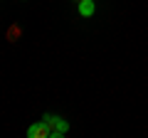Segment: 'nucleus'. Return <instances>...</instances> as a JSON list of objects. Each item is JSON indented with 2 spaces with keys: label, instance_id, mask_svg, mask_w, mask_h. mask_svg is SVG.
Listing matches in <instances>:
<instances>
[{
  "label": "nucleus",
  "instance_id": "nucleus-2",
  "mask_svg": "<svg viewBox=\"0 0 148 138\" xmlns=\"http://www.w3.org/2000/svg\"><path fill=\"white\" fill-rule=\"evenodd\" d=\"M27 138H49V126L45 121H37L27 128Z\"/></svg>",
  "mask_w": 148,
  "mask_h": 138
},
{
  "label": "nucleus",
  "instance_id": "nucleus-3",
  "mask_svg": "<svg viewBox=\"0 0 148 138\" xmlns=\"http://www.w3.org/2000/svg\"><path fill=\"white\" fill-rule=\"evenodd\" d=\"M77 10H79L82 17H91V15L96 12V3H94V0H79Z\"/></svg>",
  "mask_w": 148,
  "mask_h": 138
},
{
  "label": "nucleus",
  "instance_id": "nucleus-4",
  "mask_svg": "<svg viewBox=\"0 0 148 138\" xmlns=\"http://www.w3.org/2000/svg\"><path fill=\"white\" fill-rule=\"evenodd\" d=\"M77 3H79V0H77Z\"/></svg>",
  "mask_w": 148,
  "mask_h": 138
},
{
  "label": "nucleus",
  "instance_id": "nucleus-1",
  "mask_svg": "<svg viewBox=\"0 0 148 138\" xmlns=\"http://www.w3.org/2000/svg\"><path fill=\"white\" fill-rule=\"evenodd\" d=\"M42 121L49 126V138H62L64 133L69 131V123L64 121L62 116H52V113H45Z\"/></svg>",
  "mask_w": 148,
  "mask_h": 138
}]
</instances>
